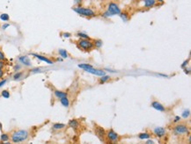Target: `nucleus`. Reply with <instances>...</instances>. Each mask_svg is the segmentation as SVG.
Here are the masks:
<instances>
[{
    "label": "nucleus",
    "instance_id": "16",
    "mask_svg": "<svg viewBox=\"0 0 191 144\" xmlns=\"http://www.w3.org/2000/svg\"><path fill=\"white\" fill-rule=\"evenodd\" d=\"M157 1L155 0H145L144 1V6L145 8H152L156 4Z\"/></svg>",
    "mask_w": 191,
    "mask_h": 144
},
{
    "label": "nucleus",
    "instance_id": "37",
    "mask_svg": "<svg viewBox=\"0 0 191 144\" xmlns=\"http://www.w3.org/2000/svg\"><path fill=\"white\" fill-rule=\"evenodd\" d=\"M181 120V117H180V116H175L174 117V123H178V122H180V121Z\"/></svg>",
    "mask_w": 191,
    "mask_h": 144
},
{
    "label": "nucleus",
    "instance_id": "27",
    "mask_svg": "<svg viewBox=\"0 0 191 144\" xmlns=\"http://www.w3.org/2000/svg\"><path fill=\"white\" fill-rule=\"evenodd\" d=\"M190 115V110L189 109H185L181 112V119H188Z\"/></svg>",
    "mask_w": 191,
    "mask_h": 144
},
{
    "label": "nucleus",
    "instance_id": "11",
    "mask_svg": "<svg viewBox=\"0 0 191 144\" xmlns=\"http://www.w3.org/2000/svg\"><path fill=\"white\" fill-rule=\"evenodd\" d=\"M94 131H95L96 135L99 137L101 140H102V139L104 138V136H106V130L102 127H101V126H95Z\"/></svg>",
    "mask_w": 191,
    "mask_h": 144
},
{
    "label": "nucleus",
    "instance_id": "19",
    "mask_svg": "<svg viewBox=\"0 0 191 144\" xmlns=\"http://www.w3.org/2000/svg\"><path fill=\"white\" fill-rule=\"evenodd\" d=\"M59 100H60V103H61V105H62L63 106H64L66 108L70 107V99L68 98V97H66V98H61V99H59Z\"/></svg>",
    "mask_w": 191,
    "mask_h": 144
},
{
    "label": "nucleus",
    "instance_id": "23",
    "mask_svg": "<svg viewBox=\"0 0 191 144\" xmlns=\"http://www.w3.org/2000/svg\"><path fill=\"white\" fill-rule=\"evenodd\" d=\"M78 67L79 69H84V70H86V69L94 68V67H93V65H91L89 63H79V64H78Z\"/></svg>",
    "mask_w": 191,
    "mask_h": 144
},
{
    "label": "nucleus",
    "instance_id": "29",
    "mask_svg": "<svg viewBox=\"0 0 191 144\" xmlns=\"http://www.w3.org/2000/svg\"><path fill=\"white\" fill-rule=\"evenodd\" d=\"M1 96L4 98H9L11 96L10 91H9L8 90H3V91H1Z\"/></svg>",
    "mask_w": 191,
    "mask_h": 144
},
{
    "label": "nucleus",
    "instance_id": "39",
    "mask_svg": "<svg viewBox=\"0 0 191 144\" xmlns=\"http://www.w3.org/2000/svg\"><path fill=\"white\" fill-rule=\"evenodd\" d=\"M183 71H184V73H185L186 75H189V74H190V69L189 68H184Z\"/></svg>",
    "mask_w": 191,
    "mask_h": 144
},
{
    "label": "nucleus",
    "instance_id": "5",
    "mask_svg": "<svg viewBox=\"0 0 191 144\" xmlns=\"http://www.w3.org/2000/svg\"><path fill=\"white\" fill-rule=\"evenodd\" d=\"M106 137H107V139L110 141V142L115 143V142H117L118 140H119L120 136H119V134L115 131V130L111 128V129L106 131Z\"/></svg>",
    "mask_w": 191,
    "mask_h": 144
},
{
    "label": "nucleus",
    "instance_id": "46",
    "mask_svg": "<svg viewBox=\"0 0 191 144\" xmlns=\"http://www.w3.org/2000/svg\"><path fill=\"white\" fill-rule=\"evenodd\" d=\"M159 75L160 76H164V77H167V75H165V74H159Z\"/></svg>",
    "mask_w": 191,
    "mask_h": 144
},
{
    "label": "nucleus",
    "instance_id": "10",
    "mask_svg": "<svg viewBox=\"0 0 191 144\" xmlns=\"http://www.w3.org/2000/svg\"><path fill=\"white\" fill-rule=\"evenodd\" d=\"M18 60L21 64H23L26 67H30L32 65L31 60L29 59L28 55H20L18 57Z\"/></svg>",
    "mask_w": 191,
    "mask_h": 144
},
{
    "label": "nucleus",
    "instance_id": "41",
    "mask_svg": "<svg viewBox=\"0 0 191 144\" xmlns=\"http://www.w3.org/2000/svg\"><path fill=\"white\" fill-rule=\"evenodd\" d=\"M105 71H108L109 73H117L116 70H113V69H108V68H105V69H104Z\"/></svg>",
    "mask_w": 191,
    "mask_h": 144
},
{
    "label": "nucleus",
    "instance_id": "26",
    "mask_svg": "<svg viewBox=\"0 0 191 144\" xmlns=\"http://www.w3.org/2000/svg\"><path fill=\"white\" fill-rule=\"evenodd\" d=\"M120 17H121V19L123 20L124 22H127L128 20L129 19V13L126 12H122L121 13H120L119 15Z\"/></svg>",
    "mask_w": 191,
    "mask_h": 144
},
{
    "label": "nucleus",
    "instance_id": "25",
    "mask_svg": "<svg viewBox=\"0 0 191 144\" xmlns=\"http://www.w3.org/2000/svg\"><path fill=\"white\" fill-rule=\"evenodd\" d=\"M111 79V76L109 75H105L103 76H101V78H100L99 82L100 84H105V83H107L108 81H109Z\"/></svg>",
    "mask_w": 191,
    "mask_h": 144
},
{
    "label": "nucleus",
    "instance_id": "24",
    "mask_svg": "<svg viewBox=\"0 0 191 144\" xmlns=\"http://www.w3.org/2000/svg\"><path fill=\"white\" fill-rule=\"evenodd\" d=\"M77 35L79 37V39H82V40H91V38L89 37V35L86 34L85 33H83V32H78L77 33Z\"/></svg>",
    "mask_w": 191,
    "mask_h": 144
},
{
    "label": "nucleus",
    "instance_id": "9",
    "mask_svg": "<svg viewBox=\"0 0 191 144\" xmlns=\"http://www.w3.org/2000/svg\"><path fill=\"white\" fill-rule=\"evenodd\" d=\"M29 55H31L35 56V58H37L38 60L42 61V62H46V63L49 64V65H52V64L54 63V62H53V61L50 60V59H49V58L46 57V56H44V55H39V54H35V53H30V54H29Z\"/></svg>",
    "mask_w": 191,
    "mask_h": 144
},
{
    "label": "nucleus",
    "instance_id": "31",
    "mask_svg": "<svg viewBox=\"0 0 191 144\" xmlns=\"http://www.w3.org/2000/svg\"><path fill=\"white\" fill-rule=\"evenodd\" d=\"M188 62H189V58H188V59H187V60H185V61H184V62H182V63H181V68H182V69H184V68H187V66H188Z\"/></svg>",
    "mask_w": 191,
    "mask_h": 144
},
{
    "label": "nucleus",
    "instance_id": "17",
    "mask_svg": "<svg viewBox=\"0 0 191 144\" xmlns=\"http://www.w3.org/2000/svg\"><path fill=\"white\" fill-rule=\"evenodd\" d=\"M65 127H66V124H64V123H59V122L54 123L53 126H52V128L54 130H61Z\"/></svg>",
    "mask_w": 191,
    "mask_h": 144
},
{
    "label": "nucleus",
    "instance_id": "18",
    "mask_svg": "<svg viewBox=\"0 0 191 144\" xmlns=\"http://www.w3.org/2000/svg\"><path fill=\"white\" fill-rule=\"evenodd\" d=\"M10 134H7V133H3V134H1V135H0V141H2V142H6V141H10Z\"/></svg>",
    "mask_w": 191,
    "mask_h": 144
},
{
    "label": "nucleus",
    "instance_id": "20",
    "mask_svg": "<svg viewBox=\"0 0 191 144\" xmlns=\"http://www.w3.org/2000/svg\"><path fill=\"white\" fill-rule=\"evenodd\" d=\"M58 53H59V55L61 56L62 59H66V58L69 57V54H68L67 50H65V49H63V48L59 49Z\"/></svg>",
    "mask_w": 191,
    "mask_h": 144
},
{
    "label": "nucleus",
    "instance_id": "38",
    "mask_svg": "<svg viewBox=\"0 0 191 144\" xmlns=\"http://www.w3.org/2000/svg\"><path fill=\"white\" fill-rule=\"evenodd\" d=\"M144 144H155V141L152 140V139H148V140L145 141Z\"/></svg>",
    "mask_w": 191,
    "mask_h": 144
},
{
    "label": "nucleus",
    "instance_id": "36",
    "mask_svg": "<svg viewBox=\"0 0 191 144\" xmlns=\"http://www.w3.org/2000/svg\"><path fill=\"white\" fill-rule=\"evenodd\" d=\"M6 82H7V79H5V78H4V79L0 80V88H2V87L6 84Z\"/></svg>",
    "mask_w": 191,
    "mask_h": 144
},
{
    "label": "nucleus",
    "instance_id": "6",
    "mask_svg": "<svg viewBox=\"0 0 191 144\" xmlns=\"http://www.w3.org/2000/svg\"><path fill=\"white\" fill-rule=\"evenodd\" d=\"M107 11L110 12L113 16H115V15H120V13L122 12L121 8H120L119 5H118L116 3H115V2H111V3L108 4V10Z\"/></svg>",
    "mask_w": 191,
    "mask_h": 144
},
{
    "label": "nucleus",
    "instance_id": "34",
    "mask_svg": "<svg viewBox=\"0 0 191 144\" xmlns=\"http://www.w3.org/2000/svg\"><path fill=\"white\" fill-rule=\"evenodd\" d=\"M63 37V38H70L71 37V33H68V32H65V33H62Z\"/></svg>",
    "mask_w": 191,
    "mask_h": 144
},
{
    "label": "nucleus",
    "instance_id": "1",
    "mask_svg": "<svg viewBox=\"0 0 191 144\" xmlns=\"http://www.w3.org/2000/svg\"><path fill=\"white\" fill-rule=\"evenodd\" d=\"M11 142L12 144H18V143H22L24 141H26L29 137V132L26 129H18L15 130L11 134Z\"/></svg>",
    "mask_w": 191,
    "mask_h": 144
},
{
    "label": "nucleus",
    "instance_id": "40",
    "mask_svg": "<svg viewBox=\"0 0 191 144\" xmlns=\"http://www.w3.org/2000/svg\"><path fill=\"white\" fill-rule=\"evenodd\" d=\"M9 26H10V24L9 23H5V24H4L3 26H2V29H3V30H5V29H7Z\"/></svg>",
    "mask_w": 191,
    "mask_h": 144
},
{
    "label": "nucleus",
    "instance_id": "33",
    "mask_svg": "<svg viewBox=\"0 0 191 144\" xmlns=\"http://www.w3.org/2000/svg\"><path fill=\"white\" fill-rule=\"evenodd\" d=\"M0 61H5V55L2 50H0Z\"/></svg>",
    "mask_w": 191,
    "mask_h": 144
},
{
    "label": "nucleus",
    "instance_id": "14",
    "mask_svg": "<svg viewBox=\"0 0 191 144\" xmlns=\"http://www.w3.org/2000/svg\"><path fill=\"white\" fill-rule=\"evenodd\" d=\"M54 96L56 97V98H58V99H61V98H66V97H68V93L65 91H60V90H55Z\"/></svg>",
    "mask_w": 191,
    "mask_h": 144
},
{
    "label": "nucleus",
    "instance_id": "32",
    "mask_svg": "<svg viewBox=\"0 0 191 144\" xmlns=\"http://www.w3.org/2000/svg\"><path fill=\"white\" fill-rule=\"evenodd\" d=\"M102 17L104 18H110V17H113V15L111 14L110 12H108V11H106V12H104L103 13H102Z\"/></svg>",
    "mask_w": 191,
    "mask_h": 144
},
{
    "label": "nucleus",
    "instance_id": "35",
    "mask_svg": "<svg viewBox=\"0 0 191 144\" xmlns=\"http://www.w3.org/2000/svg\"><path fill=\"white\" fill-rule=\"evenodd\" d=\"M20 69H21V66H20L19 64H16V65H14V67H13V69H14L15 72L19 71Z\"/></svg>",
    "mask_w": 191,
    "mask_h": 144
},
{
    "label": "nucleus",
    "instance_id": "2",
    "mask_svg": "<svg viewBox=\"0 0 191 144\" xmlns=\"http://www.w3.org/2000/svg\"><path fill=\"white\" fill-rule=\"evenodd\" d=\"M77 48L80 50H83L85 52H89L94 48V43H93L92 40H82L79 39L77 41Z\"/></svg>",
    "mask_w": 191,
    "mask_h": 144
},
{
    "label": "nucleus",
    "instance_id": "3",
    "mask_svg": "<svg viewBox=\"0 0 191 144\" xmlns=\"http://www.w3.org/2000/svg\"><path fill=\"white\" fill-rule=\"evenodd\" d=\"M73 11L75 12H77L78 14L81 15V16L84 17H94L95 16V12L94 10L90 8H86V7H82V6H77V7L73 8Z\"/></svg>",
    "mask_w": 191,
    "mask_h": 144
},
{
    "label": "nucleus",
    "instance_id": "30",
    "mask_svg": "<svg viewBox=\"0 0 191 144\" xmlns=\"http://www.w3.org/2000/svg\"><path fill=\"white\" fill-rule=\"evenodd\" d=\"M42 68H34V69H30L31 73H40V72H42Z\"/></svg>",
    "mask_w": 191,
    "mask_h": 144
},
{
    "label": "nucleus",
    "instance_id": "43",
    "mask_svg": "<svg viewBox=\"0 0 191 144\" xmlns=\"http://www.w3.org/2000/svg\"><path fill=\"white\" fill-rule=\"evenodd\" d=\"M4 75V70H3V69H0V79H1V78H3Z\"/></svg>",
    "mask_w": 191,
    "mask_h": 144
},
{
    "label": "nucleus",
    "instance_id": "7",
    "mask_svg": "<svg viewBox=\"0 0 191 144\" xmlns=\"http://www.w3.org/2000/svg\"><path fill=\"white\" fill-rule=\"evenodd\" d=\"M153 134L158 138H162L167 134V130L163 127H156L153 129Z\"/></svg>",
    "mask_w": 191,
    "mask_h": 144
},
{
    "label": "nucleus",
    "instance_id": "8",
    "mask_svg": "<svg viewBox=\"0 0 191 144\" xmlns=\"http://www.w3.org/2000/svg\"><path fill=\"white\" fill-rule=\"evenodd\" d=\"M85 72H87V73H90V74H93V75H95L97 76H103L107 75L106 71L104 70V69H95V68H92V69H86L85 70Z\"/></svg>",
    "mask_w": 191,
    "mask_h": 144
},
{
    "label": "nucleus",
    "instance_id": "12",
    "mask_svg": "<svg viewBox=\"0 0 191 144\" xmlns=\"http://www.w3.org/2000/svg\"><path fill=\"white\" fill-rule=\"evenodd\" d=\"M152 107L154 108L155 110L159 112H165L166 111V107L164 106V105L161 104L160 102H159V101H152Z\"/></svg>",
    "mask_w": 191,
    "mask_h": 144
},
{
    "label": "nucleus",
    "instance_id": "45",
    "mask_svg": "<svg viewBox=\"0 0 191 144\" xmlns=\"http://www.w3.org/2000/svg\"><path fill=\"white\" fill-rule=\"evenodd\" d=\"M63 59H62V58H56V61H57V62H63Z\"/></svg>",
    "mask_w": 191,
    "mask_h": 144
},
{
    "label": "nucleus",
    "instance_id": "13",
    "mask_svg": "<svg viewBox=\"0 0 191 144\" xmlns=\"http://www.w3.org/2000/svg\"><path fill=\"white\" fill-rule=\"evenodd\" d=\"M79 121L77 120V119H71V120H69V122H68V126L72 128L73 130H77L79 127Z\"/></svg>",
    "mask_w": 191,
    "mask_h": 144
},
{
    "label": "nucleus",
    "instance_id": "4",
    "mask_svg": "<svg viewBox=\"0 0 191 144\" xmlns=\"http://www.w3.org/2000/svg\"><path fill=\"white\" fill-rule=\"evenodd\" d=\"M173 132L175 135H182V134H186L189 132V128L186 124L181 123V124H177L174 126V127L173 128Z\"/></svg>",
    "mask_w": 191,
    "mask_h": 144
},
{
    "label": "nucleus",
    "instance_id": "42",
    "mask_svg": "<svg viewBox=\"0 0 191 144\" xmlns=\"http://www.w3.org/2000/svg\"><path fill=\"white\" fill-rule=\"evenodd\" d=\"M4 66H5L4 62H3V61H0V69H3L4 68Z\"/></svg>",
    "mask_w": 191,
    "mask_h": 144
},
{
    "label": "nucleus",
    "instance_id": "44",
    "mask_svg": "<svg viewBox=\"0 0 191 144\" xmlns=\"http://www.w3.org/2000/svg\"><path fill=\"white\" fill-rule=\"evenodd\" d=\"M0 144H12V143L10 142V141H6V142H2V141H0Z\"/></svg>",
    "mask_w": 191,
    "mask_h": 144
},
{
    "label": "nucleus",
    "instance_id": "28",
    "mask_svg": "<svg viewBox=\"0 0 191 144\" xmlns=\"http://www.w3.org/2000/svg\"><path fill=\"white\" fill-rule=\"evenodd\" d=\"M0 19L2 21H9L10 20V16L7 13H2V14H0Z\"/></svg>",
    "mask_w": 191,
    "mask_h": 144
},
{
    "label": "nucleus",
    "instance_id": "22",
    "mask_svg": "<svg viewBox=\"0 0 191 144\" xmlns=\"http://www.w3.org/2000/svg\"><path fill=\"white\" fill-rule=\"evenodd\" d=\"M93 43H94V48H96L97 49H100L101 48H102V45H103V42H102V40H100V39L94 40Z\"/></svg>",
    "mask_w": 191,
    "mask_h": 144
},
{
    "label": "nucleus",
    "instance_id": "15",
    "mask_svg": "<svg viewBox=\"0 0 191 144\" xmlns=\"http://www.w3.org/2000/svg\"><path fill=\"white\" fill-rule=\"evenodd\" d=\"M151 136H152V134L148 132H141L137 134L138 139H139V140H142V141L148 140V139L151 138Z\"/></svg>",
    "mask_w": 191,
    "mask_h": 144
},
{
    "label": "nucleus",
    "instance_id": "21",
    "mask_svg": "<svg viewBox=\"0 0 191 144\" xmlns=\"http://www.w3.org/2000/svg\"><path fill=\"white\" fill-rule=\"evenodd\" d=\"M24 75V72L23 71H18V72H15L14 75L12 76V78L13 80L15 81H18V80H20L22 78V76Z\"/></svg>",
    "mask_w": 191,
    "mask_h": 144
}]
</instances>
